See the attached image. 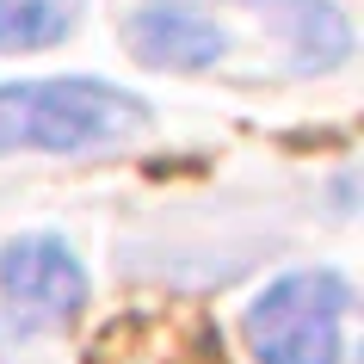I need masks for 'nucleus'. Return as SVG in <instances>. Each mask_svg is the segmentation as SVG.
<instances>
[{"instance_id":"obj_1","label":"nucleus","mask_w":364,"mask_h":364,"mask_svg":"<svg viewBox=\"0 0 364 364\" xmlns=\"http://www.w3.org/2000/svg\"><path fill=\"white\" fill-rule=\"evenodd\" d=\"M149 130V105L112 80H13L0 87V154H87L117 149Z\"/></svg>"},{"instance_id":"obj_2","label":"nucleus","mask_w":364,"mask_h":364,"mask_svg":"<svg viewBox=\"0 0 364 364\" xmlns=\"http://www.w3.org/2000/svg\"><path fill=\"white\" fill-rule=\"evenodd\" d=\"M346 309H352V290H346L340 272H290L272 290H259L247 309V352L253 364H340L346 358Z\"/></svg>"},{"instance_id":"obj_3","label":"nucleus","mask_w":364,"mask_h":364,"mask_svg":"<svg viewBox=\"0 0 364 364\" xmlns=\"http://www.w3.org/2000/svg\"><path fill=\"white\" fill-rule=\"evenodd\" d=\"M0 303L13 315V327H25V333L62 327L87 303V272L68 253V241H56V235L6 241V253H0Z\"/></svg>"},{"instance_id":"obj_4","label":"nucleus","mask_w":364,"mask_h":364,"mask_svg":"<svg viewBox=\"0 0 364 364\" xmlns=\"http://www.w3.org/2000/svg\"><path fill=\"white\" fill-rule=\"evenodd\" d=\"M124 43L149 68H216L229 56V31L216 19H204L198 6H179V0L136 6L130 25H124Z\"/></svg>"},{"instance_id":"obj_5","label":"nucleus","mask_w":364,"mask_h":364,"mask_svg":"<svg viewBox=\"0 0 364 364\" xmlns=\"http://www.w3.org/2000/svg\"><path fill=\"white\" fill-rule=\"evenodd\" d=\"M241 6H253L259 19L278 25L296 68H333V62L352 56V25L333 0H241Z\"/></svg>"},{"instance_id":"obj_6","label":"nucleus","mask_w":364,"mask_h":364,"mask_svg":"<svg viewBox=\"0 0 364 364\" xmlns=\"http://www.w3.org/2000/svg\"><path fill=\"white\" fill-rule=\"evenodd\" d=\"M75 31V0H0V50H50Z\"/></svg>"}]
</instances>
